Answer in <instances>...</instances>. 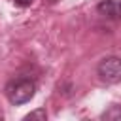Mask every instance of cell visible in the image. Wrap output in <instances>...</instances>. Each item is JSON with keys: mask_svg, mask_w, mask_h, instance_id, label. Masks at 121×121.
<instances>
[{"mask_svg": "<svg viewBox=\"0 0 121 121\" xmlns=\"http://www.w3.org/2000/svg\"><path fill=\"white\" fill-rule=\"evenodd\" d=\"M36 93V83L28 78H17L6 85V96L13 106H21L28 102Z\"/></svg>", "mask_w": 121, "mask_h": 121, "instance_id": "cell-1", "label": "cell"}, {"mask_svg": "<svg viewBox=\"0 0 121 121\" xmlns=\"http://www.w3.org/2000/svg\"><path fill=\"white\" fill-rule=\"evenodd\" d=\"M96 74L108 85L119 83L121 81V57H106V59H102L98 62V66H96Z\"/></svg>", "mask_w": 121, "mask_h": 121, "instance_id": "cell-2", "label": "cell"}, {"mask_svg": "<svg viewBox=\"0 0 121 121\" xmlns=\"http://www.w3.org/2000/svg\"><path fill=\"white\" fill-rule=\"evenodd\" d=\"M96 9L108 19H121V0H102Z\"/></svg>", "mask_w": 121, "mask_h": 121, "instance_id": "cell-3", "label": "cell"}, {"mask_svg": "<svg viewBox=\"0 0 121 121\" xmlns=\"http://www.w3.org/2000/svg\"><path fill=\"white\" fill-rule=\"evenodd\" d=\"M30 119H42V121H45V119H47V112H45L43 108L34 110V112H30V113L25 115V121H30Z\"/></svg>", "mask_w": 121, "mask_h": 121, "instance_id": "cell-4", "label": "cell"}, {"mask_svg": "<svg viewBox=\"0 0 121 121\" xmlns=\"http://www.w3.org/2000/svg\"><path fill=\"white\" fill-rule=\"evenodd\" d=\"M104 119H121V106H112L108 112L102 113Z\"/></svg>", "mask_w": 121, "mask_h": 121, "instance_id": "cell-5", "label": "cell"}, {"mask_svg": "<svg viewBox=\"0 0 121 121\" xmlns=\"http://www.w3.org/2000/svg\"><path fill=\"white\" fill-rule=\"evenodd\" d=\"M15 2H17L19 6H30V4L34 2V0H15Z\"/></svg>", "mask_w": 121, "mask_h": 121, "instance_id": "cell-6", "label": "cell"}]
</instances>
